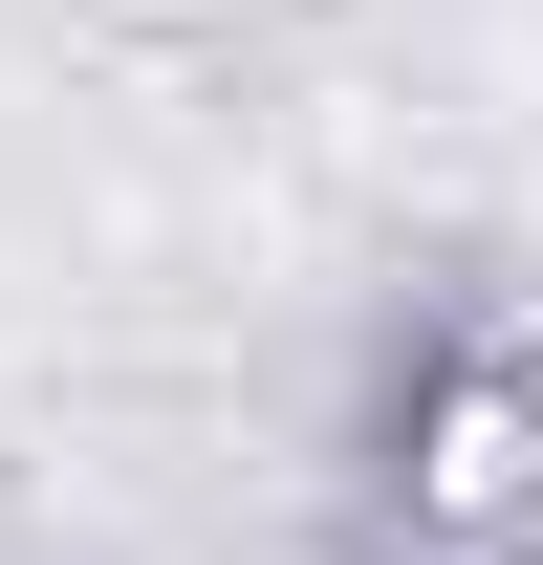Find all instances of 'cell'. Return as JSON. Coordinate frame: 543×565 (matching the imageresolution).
I'll return each mask as SVG.
<instances>
[{"label":"cell","instance_id":"cell-1","mask_svg":"<svg viewBox=\"0 0 543 565\" xmlns=\"http://www.w3.org/2000/svg\"><path fill=\"white\" fill-rule=\"evenodd\" d=\"M413 544H435V565H522V544H543V392H522V370L435 392V457H413Z\"/></svg>","mask_w":543,"mask_h":565},{"label":"cell","instance_id":"cell-2","mask_svg":"<svg viewBox=\"0 0 543 565\" xmlns=\"http://www.w3.org/2000/svg\"><path fill=\"white\" fill-rule=\"evenodd\" d=\"M87 22H152V44H217V22H283V0H87Z\"/></svg>","mask_w":543,"mask_h":565}]
</instances>
